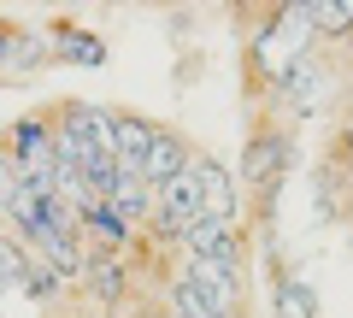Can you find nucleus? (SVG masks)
Listing matches in <instances>:
<instances>
[{"label": "nucleus", "instance_id": "8", "mask_svg": "<svg viewBox=\"0 0 353 318\" xmlns=\"http://www.w3.org/2000/svg\"><path fill=\"white\" fill-rule=\"evenodd\" d=\"M106 206H112V212L124 218L130 230H136V224H148V218H153V183L141 177V171H118V177H112V189H106Z\"/></svg>", "mask_w": 353, "mask_h": 318}, {"label": "nucleus", "instance_id": "20", "mask_svg": "<svg viewBox=\"0 0 353 318\" xmlns=\"http://www.w3.org/2000/svg\"><path fill=\"white\" fill-rule=\"evenodd\" d=\"M171 318H176V312H171Z\"/></svg>", "mask_w": 353, "mask_h": 318}, {"label": "nucleus", "instance_id": "13", "mask_svg": "<svg viewBox=\"0 0 353 318\" xmlns=\"http://www.w3.org/2000/svg\"><path fill=\"white\" fill-rule=\"evenodd\" d=\"M83 224H88V236H101V248H106V254L130 242V224H124V218H118V212H112V206H106V201H88Z\"/></svg>", "mask_w": 353, "mask_h": 318}, {"label": "nucleus", "instance_id": "17", "mask_svg": "<svg viewBox=\"0 0 353 318\" xmlns=\"http://www.w3.org/2000/svg\"><path fill=\"white\" fill-rule=\"evenodd\" d=\"M312 18H318V30H324V36L353 30V6H312Z\"/></svg>", "mask_w": 353, "mask_h": 318}, {"label": "nucleus", "instance_id": "10", "mask_svg": "<svg viewBox=\"0 0 353 318\" xmlns=\"http://www.w3.org/2000/svg\"><path fill=\"white\" fill-rule=\"evenodd\" d=\"M83 283L101 295V306H124V266H118V254H106V248H88V271H83Z\"/></svg>", "mask_w": 353, "mask_h": 318}, {"label": "nucleus", "instance_id": "11", "mask_svg": "<svg viewBox=\"0 0 353 318\" xmlns=\"http://www.w3.org/2000/svg\"><path fill=\"white\" fill-rule=\"evenodd\" d=\"M271 318H318V295L306 277H283L277 301H271Z\"/></svg>", "mask_w": 353, "mask_h": 318}, {"label": "nucleus", "instance_id": "7", "mask_svg": "<svg viewBox=\"0 0 353 318\" xmlns=\"http://www.w3.org/2000/svg\"><path fill=\"white\" fill-rule=\"evenodd\" d=\"M194 177H201V206L212 224H241V195H236V177H230L218 159H194Z\"/></svg>", "mask_w": 353, "mask_h": 318}, {"label": "nucleus", "instance_id": "19", "mask_svg": "<svg viewBox=\"0 0 353 318\" xmlns=\"http://www.w3.org/2000/svg\"><path fill=\"white\" fill-rule=\"evenodd\" d=\"M341 153H347V166H353V130H347V136H341Z\"/></svg>", "mask_w": 353, "mask_h": 318}, {"label": "nucleus", "instance_id": "1", "mask_svg": "<svg viewBox=\"0 0 353 318\" xmlns=\"http://www.w3.org/2000/svg\"><path fill=\"white\" fill-rule=\"evenodd\" d=\"M201 218H206V206H201V177H194V166L183 171V177H171V183L153 189V224H159L171 242H183Z\"/></svg>", "mask_w": 353, "mask_h": 318}, {"label": "nucleus", "instance_id": "4", "mask_svg": "<svg viewBox=\"0 0 353 318\" xmlns=\"http://www.w3.org/2000/svg\"><path fill=\"white\" fill-rule=\"evenodd\" d=\"M183 283H189V289L201 295V301L212 306V312L241 318V271H224V266H212V259H189Z\"/></svg>", "mask_w": 353, "mask_h": 318}, {"label": "nucleus", "instance_id": "9", "mask_svg": "<svg viewBox=\"0 0 353 318\" xmlns=\"http://www.w3.org/2000/svg\"><path fill=\"white\" fill-rule=\"evenodd\" d=\"M194 159H189V141L176 136V130H153V148H148V166H141V177L159 189V183H171V177H183Z\"/></svg>", "mask_w": 353, "mask_h": 318}, {"label": "nucleus", "instance_id": "6", "mask_svg": "<svg viewBox=\"0 0 353 318\" xmlns=\"http://www.w3.org/2000/svg\"><path fill=\"white\" fill-rule=\"evenodd\" d=\"M153 130H159V124H148V118H136V112H106V136H112L118 171H141V166H148Z\"/></svg>", "mask_w": 353, "mask_h": 318}, {"label": "nucleus", "instance_id": "15", "mask_svg": "<svg viewBox=\"0 0 353 318\" xmlns=\"http://www.w3.org/2000/svg\"><path fill=\"white\" fill-rule=\"evenodd\" d=\"M24 289L36 295V301H53V295H59V277H53V266H41V259L30 254V266H24Z\"/></svg>", "mask_w": 353, "mask_h": 318}, {"label": "nucleus", "instance_id": "3", "mask_svg": "<svg viewBox=\"0 0 353 318\" xmlns=\"http://www.w3.org/2000/svg\"><path fill=\"white\" fill-rule=\"evenodd\" d=\"M277 95H283V106H289L294 118H318L324 112V95H330V71L312 65V59H294L289 71L277 77Z\"/></svg>", "mask_w": 353, "mask_h": 318}, {"label": "nucleus", "instance_id": "16", "mask_svg": "<svg viewBox=\"0 0 353 318\" xmlns=\"http://www.w3.org/2000/svg\"><path fill=\"white\" fill-rule=\"evenodd\" d=\"M171 312H176V318H224V312H212L189 283H176V289H171Z\"/></svg>", "mask_w": 353, "mask_h": 318}, {"label": "nucleus", "instance_id": "18", "mask_svg": "<svg viewBox=\"0 0 353 318\" xmlns=\"http://www.w3.org/2000/svg\"><path fill=\"white\" fill-rule=\"evenodd\" d=\"M12 48H18V30L0 24V65H12Z\"/></svg>", "mask_w": 353, "mask_h": 318}, {"label": "nucleus", "instance_id": "2", "mask_svg": "<svg viewBox=\"0 0 353 318\" xmlns=\"http://www.w3.org/2000/svg\"><path fill=\"white\" fill-rule=\"evenodd\" d=\"M289 136L283 130H253L248 148H241V183H253V189H277V177L289 171Z\"/></svg>", "mask_w": 353, "mask_h": 318}, {"label": "nucleus", "instance_id": "5", "mask_svg": "<svg viewBox=\"0 0 353 318\" xmlns=\"http://www.w3.org/2000/svg\"><path fill=\"white\" fill-rule=\"evenodd\" d=\"M183 254L212 259V266H224V271H241V224H212V218H201V224L183 236Z\"/></svg>", "mask_w": 353, "mask_h": 318}, {"label": "nucleus", "instance_id": "14", "mask_svg": "<svg viewBox=\"0 0 353 318\" xmlns=\"http://www.w3.org/2000/svg\"><path fill=\"white\" fill-rule=\"evenodd\" d=\"M24 266H30V254L12 242V236H0V289H12V283H24Z\"/></svg>", "mask_w": 353, "mask_h": 318}, {"label": "nucleus", "instance_id": "12", "mask_svg": "<svg viewBox=\"0 0 353 318\" xmlns=\"http://www.w3.org/2000/svg\"><path fill=\"white\" fill-rule=\"evenodd\" d=\"M53 36H59V53L71 65H101L106 59V41L88 36V30H77V24H53Z\"/></svg>", "mask_w": 353, "mask_h": 318}]
</instances>
